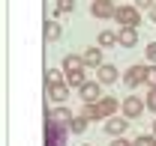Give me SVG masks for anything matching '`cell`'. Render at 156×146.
I'll return each instance as SVG.
<instances>
[{
	"mask_svg": "<svg viewBox=\"0 0 156 146\" xmlns=\"http://www.w3.org/2000/svg\"><path fill=\"white\" fill-rule=\"evenodd\" d=\"M69 137V125H63L54 119V113L45 108V146H66Z\"/></svg>",
	"mask_w": 156,
	"mask_h": 146,
	"instance_id": "1",
	"label": "cell"
},
{
	"mask_svg": "<svg viewBox=\"0 0 156 146\" xmlns=\"http://www.w3.org/2000/svg\"><path fill=\"white\" fill-rule=\"evenodd\" d=\"M147 72H150V63H135L123 72V84L126 87H141V84H147Z\"/></svg>",
	"mask_w": 156,
	"mask_h": 146,
	"instance_id": "2",
	"label": "cell"
},
{
	"mask_svg": "<svg viewBox=\"0 0 156 146\" xmlns=\"http://www.w3.org/2000/svg\"><path fill=\"white\" fill-rule=\"evenodd\" d=\"M114 21L120 27H138L141 24V9H135V6H117Z\"/></svg>",
	"mask_w": 156,
	"mask_h": 146,
	"instance_id": "3",
	"label": "cell"
},
{
	"mask_svg": "<svg viewBox=\"0 0 156 146\" xmlns=\"http://www.w3.org/2000/svg\"><path fill=\"white\" fill-rule=\"evenodd\" d=\"M120 110H123L126 119H138V116L147 110V101H141L138 95H126V98L120 101Z\"/></svg>",
	"mask_w": 156,
	"mask_h": 146,
	"instance_id": "4",
	"label": "cell"
},
{
	"mask_svg": "<svg viewBox=\"0 0 156 146\" xmlns=\"http://www.w3.org/2000/svg\"><path fill=\"white\" fill-rule=\"evenodd\" d=\"M78 95H81L84 105H96L99 98H102V84H99V81H87V84L78 90Z\"/></svg>",
	"mask_w": 156,
	"mask_h": 146,
	"instance_id": "5",
	"label": "cell"
},
{
	"mask_svg": "<svg viewBox=\"0 0 156 146\" xmlns=\"http://www.w3.org/2000/svg\"><path fill=\"white\" fill-rule=\"evenodd\" d=\"M69 84L66 81H57V84H45V95L51 98V101H57V105H63L66 98H69Z\"/></svg>",
	"mask_w": 156,
	"mask_h": 146,
	"instance_id": "6",
	"label": "cell"
},
{
	"mask_svg": "<svg viewBox=\"0 0 156 146\" xmlns=\"http://www.w3.org/2000/svg\"><path fill=\"white\" fill-rule=\"evenodd\" d=\"M126 125H129V119H126V116H108V119L102 122L105 134H111V137H120V134L126 131Z\"/></svg>",
	"mask_w": 156,
	"mask_h": 146,
	"instance_id": "7",
	"label": "cell"
},
{
	"mask_svg": "<svg viewBox=\"0 0 156 146\" xmlns=\"http://www.w3.org/2000/svg\"><path fill=\"white\" fill-rule=\"evenodd\" d=\"M90 12H93V18H114L117 6L111 0H93L90 3Z\"/></svg>",
	"mask_w": 156,
	"mask_h": 146,
	"instance_id": "8",
	"label": "cell"
},
{
	"mask_svg": "<svg viewBox=\"0 0 156 146\" xmlns=\"http://www.w3.org/2000/svg\"><path fill=\"white\" fill-rule=\"evenodd\" d=\"M117 78H120V69L111 66V63H102V66L96 69V81L99 84H114Z\"/></svg>",
	"mask_w": 156,
	"mask_h": 146,
	"instance_id": "9",
	"label": "cell"
},
{
	"mask_svg": "<svg viewBox=\"0 0 156 146\" xmlns=\"http://www.w3.org/2000/svg\"><path fill=\"white\" fill-rule=\"evenodd\" d=\"M117 45H120V48H135V45H138V30H135V27H120Z\"/></svg>",
	"mask_w": 156,
	"mask_h": 146,
	"instance_id": "10",
	"label": "cell"
},
{
	"mask_svg": "<svg viewBox=\"0 0 156 146\" xmlns=\"http://www.w3.org/2000/svg\"><path fill=\"white\" fill-rule=\"evenodd\" d=\"M96 105H99V110L105 113V119H108V116H114V110L120 108V101H117L114 95H102V98H99Z\"/></svg>",
	"mask_w": 156,
	"mask_h": 146,
	"instance_id": "11",
	"label": "cell"
},
{
	"mask_svg": "<svg viewBox=\"0 0 156 146\" xmlns=\"http://www.w3.org/2000/svg\"><path fill=\"white\" fill-rule=\"evenodd\" d=\"M81 60H84V66L99 69V66H102V48H87V51L81 54Z\"/></svg>",
	"mask_w": 156,
	"mask_h": 146,
	"instance_id": "12",
	"label": "cell"
},
{
	"mask_svg": "<svg viewBox=\"0 0 156 146\" xmlns=\"http://www.w3.org/2000/svg\"><path fill=\"white\" fill-rule=\"evenodd\" d=\"M42 30H45V42H57L60 33H63V30H60V24H57L54 18H45V27H42Z\"/></svg>",
	"mask_w": 156,
	"mask_h": 146,
	"instance_id": "13",
	"label": "cell"
},
{
	"mask_svg": "<svg viewBox=\"0 0 156 146\" xmlns=\"http://www.w3.org/2000/svg\"><path fill=\"white\" fill-rule=\"evenodd\" d=\"M66 84H69L72 90H81V87L87 84V78H84V69H75V72H66Z\"/></svg>",
	"mask_w": 156,
	"mask_h": 146,
	"instance_id": "14",
	"label": "cell"
},
{
	"mask_svg": "<svg viewBox=\"0 0 156 146\" xmlns=\"http://www.w3.org/2000/svg\"><path fill=\"white\" fill-rule=\"evenodd\" d=\"M75 69H84V60L78 54H66L63 57V72H75Z\"/></svg>",
	"mask_w": 156,
	"mask_h": 146,
	"instance_id": "15",
	"label": "cell"
},
{
	"mask_svg": "<svg viewBox=\"0 0 156 146\" xmlns=\"http://www.w3.org/2000/svg\"><path fill=\"white\" fill-rule=\"evenodd\" d=\"M87 122H90V119H87L84 113H78V116H72V122H69V131H72V134H84V131H87Z\"/></svg>",
	"mask_w": 156,
	"mask_h": 146,
	"instance_id": "16",
	"label": "cell"
},
{
	"mask_svg": "<svg viewBox=\"0 0 156 146\" xmlns=\"http://www.w3.org/2000/svg\"><path fill=\"white\" fill-rule=\"evenodd\" d=\"M96 45H99V48H114V45H117V33H111V30H102V33L96 36Z\"/></svg>",
	"mask_w": 156,
	"mask_h": 146,
	"instance_id": "17",
	"label": "cell"
},
{
	"mask_svg": "<svg viewBox=\"0 0 156 146\" xmlns=\"http://www.w3.org/2000/svg\"><path fill=\"white\" fill-rule=\"evenodd\" d=\"M75 12V0H57L54 3V15H69Z\"/></svg>",
	"mask_w": 156,
	"mask_h": 146,
	"instance_id": "18",
	"label": "cell"
},
{
	"mask_svg": "<svg viewBox=\"0 0 156 146\" xmlns=\"http://www.w3.org/2000/svg\"><path fill=\"white\" fill-rule=\"evenodd\" d=\"M72 116H75V113H72L69 108H57V110H54V119L63 122V125H69V122H72Z\"/></svg>",
	"mask_w": 156,
	"mask_h": 146,
	"instance_id": "19",
	"label": "cell"
},
{
	"mask_svg": "<svg viewBox=\"0 0 156 146\" xmlns=\"http://www.w3.org/2000/svg\"><path fill=\"white\" fill-rule=\"evenodd\" d=\"M84 116L87 119H105V113L99 110V105H84Z\"/></svg>",
	"mask_w": 156,
	"mask_h": 146,
	"instance_id": "20",
	"label": "cell"
},
{
	"mask_svg": "<svg viewBox=\"0 0 156 146\" xmlns=\"http://www.w3.org/2000/svg\"><path fill=\"white\" fill-rule=\"evenodd\" d=\"M132 143L135 146H156V134H141V137H135Z\"/></svg>",
	"mask_w": 156,
	"mask_h": 146,
	"instance_id": "21",
	"label": "cell"
},
{
	"mask_svg": "<svg viewBox=\"0 0 156 146\" xmlns=\"http://www.w3.org/2000/svg\"><path fill=\"white\" fill-rule=\"evenodd\" d=\"M147 108L156 113V84H150V95H147Z\"/></svg>",
	"mask_w": 156,
	"mask_h": 146,
	"instance_id": "22",
	"label": "cell"
},
{
	"mask_svg": "<svg viewBox=\"0 0 156 146\" xmlns=\"http://www.w3.org/2000/svg\"><path fill=\"white\" fill-rule=\"evenodd\" d=\"M57 81H66V78H60V72L48 69V75H45V84H57Z\"/></svg>",
	"mask_w": 156,
	"mask_h": 146,
	"instance_id": "23",
	"label": "cell"
},
{
	"mask_svg": "<svg viewBox=\"0 0 156 146\" xmlns=\"http://www.w3.org/2000/svg\"><path fill=\"white\" fill-rule=\"evenodd\" d=\"M144 54H147V63H156V42H150L144 48Z\"/></svg>",
	"mask_w": 156,
	"mask_h": 146,
	"instance_id": "24",
	"label": "cell"
},
{
	"mask_svg": "<svg viewBox=\"0 0 156 146\" xmlns=\"http://www.w3.org/2000/svg\"><path fill=\"white\" fill-rule=\"evenodd\" d=\"M132 6H135V9H150L153 0H132Z\"/></svg>",
	"mask_w": 156,
	"mask_h": 146,
	"instance_id": "25",
	"label": "cell"
},
{
	"mask_svg": "<svg viewBox=\"0 0 156 146\" xmlns=\"http://www.w3.org/2000/svg\"><path fill=\"white\" fill-rule=\"evenodd\" d=\"M147 84H156V63H150V72H147Z\"/></svg>",
	"mask_w": 156,
	"mask_h": 146,
	"instance_id": "26",
	"label": "cell"
},
{
	"mask_svg": "<svg viewBox=\"0 0 156 146\" xmlns=\"http://www.w3.org/2000/svg\"><path fill=\"white\" fill-rule=\"evenodd\" d=\"M111 146H135V143H129L126 137H114V143H111Z\"/></svg>",
	"mask_w": 156,
	"mask_h": 146,
	"instance_id": "27",
	"label": "cell"
},
{
	"mask_svg": "<svg viewBox=\"0 0 156 146\" xmlns=\"http://www.w3.org/2000/svg\"><path fill=\"white\" fill-rule=\"evenodd\" d=\"M150 21H156V0H153V6H150Z\"/></svg>",
	"mask_w": 156,
	"mask_h": 146,
	"instance_id": "28",
	"label": "cell"
},
{
	"mask_svg": "<svg viewBox=\"0 0 156 146\" xmlns=\"http://www.w3.org/2000/svg\"><path fill=\"white\" fill-rule=\"evenodd\" d=\"M153 134H156V122H153Z\"/></svg>",
	"mask_w": 156,
	"mask_h": 146,
	"instance_id": "29",
	"label": "cell"
},
{
	"mask_svg": "<svg viewBox=\"0 0 156 146\" xmlns=\"http://www.w3.org/2000/svg\"><path fill=\"white\" fill-rule=\"evenodd\" d=\"M81 146H90V143H81Z\"/></svg>",
	"mask_w": 156,
	"mask_h": 146,
	"instance_id": "30",
	"label": "cell"
}]
</instances>
